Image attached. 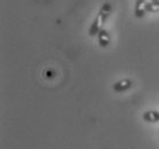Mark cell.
Wrapping results in <instances>:
<instances>
[{
    "label": "cell",
    "mask_w": 159,
    "mask_h": 149,
    "mask_svg": "<svg viewBox=\"0 0 159 149\" xmlns=\"http://www.w3.org/2000/svg\"><path fill=\"white\" fill-rule=\"evenodd\" d=\"M111 11H112L111 5L109 4V2H105V4L102 6L100 12H98V14L96 15V17H95L94 22H93V24H92V26H90V29H89L90 37L98 36V33L102 30V26H103V24L105 23L108 16L111 14Z\"/></svg>",
    "instance_id": "6da1fadb"
},
{
    "label": "cell",
    "mask_w": 159,
    "mask_h": 149,
    "mask_svg": "<svg viewBox=\"0 0 159 149\" xmlns=\"http://www.w3.org/2000/svg\"><path fill=\"white\" fill-rule=\"evenodd\" d=\"M132 86H133V81L130 79H121L113 85V91L120 93V92H125L127 90H129Z\"/></svg>",
    "instance_id": "7a4b0ae2"
},
{
    "label": "cell",
    "mask_w": 159,
    "mask_h": 149,
    "mask_svg": "<svg viewBox=\"0 0 159 149\" xmlns=\"http://www.w3.org/2000/svg\"><path fill=\"white\" fill-rule=\"evenodd\" d=\"M147 7H148V2L145 0H136L135 4V16L138 18H141L144 16L147 13Z\"/></svg>",
    "instance_id": "3957f363"
},
{
    "label": "cell",
    "mask_w": 159,
    "mask_h": 149,
    "mask_svg": "<svg viewBox=\"0 0 159 149\" xmlns=\"http://www.w3.org/2000/svg\"><path fill=\"white\" fill-rule=\"evenodd\" d=\"M98 45L101 47H107L109 44H110V36L107 30L102 29L100 32L98 33Z\"/></svg>",
    "instance_id": "277c9868"
},
{
    "label": "cell",
    "mask_w": 159,
    "mask_h": 149,
    "mask_svg": "<svg viewBox=\"0 0 159 149\" xmlns=\"http://www.w3.org/2000/svg\"><path fill=\"white\" fill-rule=\"evenodd\" d=\"M143 119L149 123H157L159 122V113L157 110H148L143 114Z\"/></svg>",
    "instance_id": "5b68a950"
},
{
    "label": "cell",
    "mask_w": 159,
    "mask_h": 149,
    "mask_svg": "<svg viewBox=\"0 0 159 149\" xmlns=\"http://www.w3.org/2000/svg\"><path fill=\"white\" fill-rule=\"evenodd\" d=\"M147 12H150V13H159V0L158 1H152V2L148 4Z\"/></svg>",
    "instance_id": "8992f818"
},
{
    "label": "cell",
    "mask_w": 159,
    "mask_h": 149,
    "mask_svg": "<svg viewBox=\"0 0 159 149\" xmlns=\"http://www.w3.org/2000/svg\"><path fill=\"white\" fill-rule=\"evenodd\" d=\"M152 1H158V0H152Z\"/></svg>",
    "instance_id": "52a82bcc"
}]
</instances>
